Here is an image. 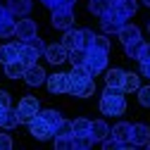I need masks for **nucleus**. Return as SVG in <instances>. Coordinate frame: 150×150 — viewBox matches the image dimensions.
<instances>
[{
  "instance_id": "4468645a",
  "label": "nucleus",
  "mask_w": 150,
  "mask_h": 150,
  "mask_svg": "<svg viewBox=\"0 0 150 150\" xmlns=\"http://www.w3.org/2000/svg\"><path fill=\"white\" fill-rule=\"evenodd\" d=\"M19 48H22V41L19 43H5L0 45V64H7L12 60L19 57Z\"/></svg>"
},
{
  "instance_id": "412c9836",
  "label": "nucleus",
  "mask_w": 150,
  "mask_h": 150,
  "mask_svg": "<svg viewBox=\"0 0 150 150\" xmlns=\"http://www.w3.org/2000/svg\"><path fill=\"white\" fill-rule=\"evenodd\" d=\"M124 69H119V67H112V69H107V74H105V83L107 86H115V88H122V83H124Z\"/></svg>"
},
{
  "instance_id": "09e8293b",
  "label": "nucleus",
  "mask_w": 150,
  "mask_h": 150,
  "mask_svg": "<svg viewBox=\"0 0 150 150\" xmlns=\"http://www.w3.org/2000/svg\"><path fill=\"white\" fill-rule=\"evenodd\" d=\"M148 31H150V24H148Z\"/></svg>"
},
{
  "instance_id": "de8ad7c7",
  "label": "nucleus",
  "mask_w": 150,
  "mask_h": 150,
  "mask_svg": "<svg viewBox=\"0 0 150 150\" xmlns=\"http://www.w3.org/2000/svg\"><path fill=\"white\" fill-rule=\"evenodd\" d=\"M145 145H148V148H150V141H148V143H145Z\"/></svg>"
},
{
  "instance_id": "f03ea898",
  "label": "nucleus",
  "mask_w": 150,
  "mask_h": 150,
  "mask_svg": "<svg viewBox=\"0 0 150 150\" xmlns=\"http://www.w3.org/2000/svg\"><path fill=\"white\" fill-rule=\"evenodd\" d=\"M52 26L62 29V31L71 29L74 26V5H64V3L55 5L52 7Z\"/></svg>"
},
{
  "instance_id": "72a5a7b5",
  "label": "nucleus",
  "mask_w": 150,
  "mask_h": 150,
  "mask_svg": "<svg viewBox=\"0 0 150 150\" xmlns=\"http://www.w3.org/2000/svg\"><path fill=\"white\" fill-rule=\"evenodd\" d=\"M55 136H74V131H71V122L62 119L57 126H55Z\"/></svg>"
},
{
  "instance_id": "ea45409f",
  "label": "nucleus",
  "mask_w": 150,
  "mask_h": 150,
  "mask_svg": "<svg viewBox=\"0 0 150 150\" xmlns=\"http://www.w3.org/2000/svg\"><path fill=\"white\" fill-rule=\"evenodd\" d=\"M10 148H12L10 134H0V150H10Z\"/></svg>"
},
{
  "instance_id": "dca6fc26",
  "label": "nucleus",
  "mask_w": 150,
  "mask_h": 150,
  "mask_svg": "<svg viewBox=\"0 0 150 150\" xmlns=\"http://www.w3.org/2000/svg\"><path fill=\"white\" fill-rule=\"evenodd\" d=\"M110 134H112V131H110V126H107L103 119H96V122H91V136H93V141H96V143H98V141L103 143V141H105Z\"/></svg>"
},
{
  "instance_id": "7ed1b4c3",
  "label": "nucleus",
  "mask_w": 150,
  "mask_h": 150,
  "mask_svg": "<svg viewBox=\"0 0 150 150\" xmlns=\"http://www.w3.org/2000/svg\"><path fill=\"white\" fill-rule=\"evenodd\" d=\"M83 67L88 69L91 76H96V74L105 71V67H107V52H105V50H98V48H91L88 55H86Z\"/></svg>"
},
{
  "instance_id": "393cba45",
  "label": "nucleus",
  "mask_w": 150,
  "mask_h": 150,
  "mask_svg": "<svg viewBox=\"0 0 150 150\" xmlns=\"http://www.w3.org/2000/svg\"><path fill=\"white\" fill-rule=\"evenodd\" d=\"M19 126V110H12V107H7L5 110V119H3V129H17Z\"/></svg>"
},
{
  "instance_id": "20e7f679",
  "label": "nucleus",
  "mask_w": 150,
  "mask_h": 150,
  "mask_svg": "<svg viewBox=\"0 0 150 150\" xmlns=\"http://www.w3.org/2000/svg\"><path fill=\"white\" fill-rule=\"evenodd\" d=\"M126 24V19L115 10V7H110L103 17H100V29L103 33H119V29Z\"/></svg>"
},
{
  "instance_id": "e433bc0d",
  "label": "nucleus",
  "mask_w": 150,
  "mask_h": 150,
  "mask_svg": "<svg viewBox=\"0 0 150 150\" xmlns=\"http://www.w3.org/2000/svg\"><path fill=\"white\" fill-rule=\"evenodd\" d=\"M26 43H29V45H31V48H33L36 52H38V55H45V48H48V45H45V43H43V41L38 38V36H33V38H29Z\"/></svg>"
},
{
  "instance_id": "4be33fe9",
  "label": "nucleus",
  "mask_w": 150,
  "mask_h": 150,
  "mask_svg": "<svg viewBox=\"0 0 150 150\" xmlns=\"http://www.w3.org/2000/svg\"><path fill=\"white\" fill-rule=\"evenodd\" d=\"M41 57V55L38 52H36L29 43H22V48H19V60L26 64V67H31V64H36V60H38Z\"/></svg>"
},
{
  "instance_id": "5701e85b",
  "label": "nucleus",
  "mask_w": 150,
  "mask_h": 150,
  "mask_svg": "<svg viewBox=\"0 0 150 150\" xmlns=\"http://www.w3.org/2000/svg\"><path fill=\"white\" fill-rule=\"evenodd\" d=\"M112 136H115L119 143H129L131 141V124L129 122H119L115 129H112Z\"/></svg>"
},
{
  "instance_id": "37998d69",
  "label": "nucleus",
  "mask_w": 150,
  "mask_h": 150,
  "mask_svg": "<svg viewBox=\"0 0 150 150\" xmlns=\"http://www.w3.org/2000/svg\"><path fill=\"white\" fill-rule=\"evenodd\" d=\"M41 3H43L45 7H50V10H52L55 5H60V3H62V0H41Z\"/></svg>"
},
{
  "instance_id": "9b49d317",
  "label": "nucleus",
  "mask_w": 150,
  "mask_h": 150,
  "mask_svg": "<svg viewBox=\"0 0 150 150\" xmlns=\"http://www.w3.org/2000/svg\"><path fill=\"white\" fill-rule=\"evenodd\" d=\"M119 41H122V45H131V43H136V41H141V29L136 26V24H124L122 29H119Z\"/></svg>"
},
{
  "instance_id": "6ab92c4d",
  "label": "nucleus",
  "mask_w": 150,
  "mask_h": 150,
  "mask_svg": "<svg viewBox=\"0 0 150 150\" xmlns=\"http://www.w3.org/2000/svg\"><path fill=\"white\" fill-rule=\"evenodd\" d=\"M7 10L14 17H26L31 12V0H7Z\"/></svg>"
},
{
  "instance_id": "f3484780",
  "label": "nucleus",
  "mask_w": 150,
  "mask_h": 150,
  "mask_svg": "<svg viewBox=\"0 0 150 150\" xmlns=\"http://www.w3.org/2000/svg\"><path fill=\"white\" fill-rule=\"evenodd\" d=\"M17 110L24 112V115H38L41 112V103H38V98H33V96H24L19 100V107Z\"/></svg>"
},
{
  "instance_id": "4c0bfd02",
  "label": "nucleus",
  "mask_w": 150,
  "mask_h": 150,
  "mask_svg": "<svg viewBox=\"0 0 150 150\" xmlns=\"http://www.w3.org/2000/svg\"><path fill=\"white\" fill-rule=\"evenodd\" d=\"M138 103H141L143 107H150V86L138 88Z\"/></svg>"
},
{
  "instance_id": "c9c22d12",
  "label": "nucleus",
  "mask_w": 150,
  "mask_h": 150,
  "mask_svg": "<svg viewBox=\"0 0 150 150\" xmlns=\"http://www.w3.org/2000/svg\"><path fill=\"white\" fill-rule=\"evenodd\" d=\"M136 60L143 64V62H150V43H141V50H138V55H136Z\"/></svg>"
},
{
  "instance_id": "a19ab883",
  "label": "nucleus",
  "mask_w": 150,
  "mask_h": 150,
  "mask_svg": "<svg viewBox=\"0 0 150 150\" xmlns=\"http://www.w3.org/2000/svg\"><path fill=\"white\" fill-rule=\"evenodd\" d=\"M0 107H10V93L0 91Z\"/></svg>"
},
{
  "instance_id": "aec40b11",
  "label": "nucleus",
  "mask_w": 150,
  "mask_h": 150,
  "mask_svg": "<svg viewBox=\"0 0 150 150\" xmlns=\"http://www.w3.org/2000/svg\"><path fill=\"white\" fill-rule=\"evenodd\" d=\"M112 7H115L124 19H131V17L136 14V10H138V3H136V0H119V3L112 5Z\"/></svg>"
},
{
  "instance_id": "c756f323",
  "label": "nucleus",
  "mask_w": 150,
  "mask_h": 150,
  "mask_svg": "<svg viewBox=\"0 0 150 150\" xmlns=\"http://www.w3.org/2000/svg\"><path fill=\"white\" fill-rule=\"evenodd\" d=\"M38 117H41L43 122H48L52 129H55V126H57V124L62 122V115H60L57 110H41V112H38Z\"/></svg>"
},
{
  "instance_id": "f8f14e48",
  "label": "nucleus",
  "mask_w": 150,
  "mask_h": 150,
  "mask_svg": "<svg viewBox=\"0 0 150 150\" xmlns=\"http://www.w3.org/2000/svg\"><path fill=\"white\" fill-rule=\"evenodd\" d=\"M29 86H41L45 79H48V74L38 67V64H31V67H26V71H24V76H22Z\"/></svg>"
},
{
  "instance_id": "a878e982",
  "label": "nucleus",
  "mask_w": 150,
  "mask_h": 150,
  "mask_svg": "<svg viewBox=\"0 0 150 150\" xmlns=\"http://www.w3.org/2000/svg\"><path fill=\"white\" fill-rule=\"evenodd\" d=\"M86 79H91V74H88V69L81 64V67H71V71H69V86L71 83H81V81H86Z\"/></svg>"
},
{
  "instance_id": "b1692460",
  "label": "nucleus",
  "mask_w": 150,
  "mask_h": 150,
  "mask_svg": "<svg viewBox=\"0 0 150 150\" xmlns=\"http://www.w3.org/2000/svg\"><path fill=\"white\" fill-rule=\"evenodd\" d=\"M141 88V76L134 71H126L124 74V83H122V91L124 93H131V91H138Z\"/></svg>"
},
{
  "instance_id": "ddd939ff",
  "label": "nucleus",
  "mask_w": 150,
  "mask_h": 150,
  "mask_svg": "<svg viewBox=\"0 0 150 150\" xmlns=\"http://www.w3.org/2000/svg\"><path fill=\"white\" fill-rule=\"evenodd\" d=\"M148 141H150V129L145 124H131V143L138 148V145H145Z\"/></svg>"
},
{
  "instance_id": "7c9ffc66",
  "label": "nucleus",
  "mask_w": 150,
  "mask_h": 150,
  "mask_svg": "<svg viewBox=\"0 0 150 150\" xmlns=\"http://www.w3.org/2000/svg\"><path fill=\"white\" fill-rule=\"evenodd\" d=\"M71 131H74V134H91V122H88L86 117L74 119V122H71Z\"/></svg>"
},
{
  "instance_id": "9d476101",
  "label": "nucleus",
  "mask_w": 150,
  "mask_h": 150,
  "mask_svg": "<svg viewBox=\"0 0 150 150\" xmlns=\"http://www.w3.org/2000/svg\"><path fill=\"white\" fill-rule=\"evenodd\" d=\"M69 93L71 96H76V98H91L93 93H96V79H86V81H81V83H71L69 86Z\"/></svg>"
},
{
  "instance_id": "423d86ee",
  "label": "nucleus",
  "mask_w": 150,
  "mask_h": 150,
  "mask_svg": "<svg viewBox=\"0 0 150 150\" xmlns=\"http://www.w3.org/2000/svg\"><path fill=\"white\" fill-rule=\"evenodd\" d=\"M29 131H31V136H33V138H38V141H48V138L55 136V129H52L48 122H43L38 115H36V119L29 124Z\"/></svg>"
},
{
  "instance_id": "f704fd0d",
  "label": "nucleus",
  "mask_w": 150,
  "mask_h": 150,
  "mask_svg": "<svg viewBox=\"0 0 150 150\" xmlns=\"http://www.w3.org/2000/svg\"><path fill=\"white\" fill-rule=\"evenodd\" d=\"M93 48L110 52V38H107V33H103V36H96V38H93Z\"/></svg>"
},
{
  "instance_id": "473e14b6",
  "label": "nucleus",
  "mask_w": 150,
  "mask_h": 150,
  "mask_svg": "<svg viewBox=\"0 0 150 150\" xmlns=\"http://www.w3.org/2000/svg\"><path fill=\"white\" fill-rule=\"evenodd\" d=\"M55 148L57 150H69V148H74V138L71 136H55Z\"/></svg>"
},
{
  "instance_id": "a18cd8bd",
  "label": "nucleus",
  "mask_w": 150,
  "mask_h": 150,
  "mask_svg": "<svg viewBox=\"0 0 150 150\" xmlns=\"http://www.w3.org/2000/svg\"><path fill=\"white\" fill-rule=\"evenodd\" d=\"M110 3H112V5H117V3H119V0H110Z\"/></svg>"
},
{
  "instance_id": "0eeeda50",
  "label": "nucleus",
  "mask_w": 150,
  "mask_h": 150,
  "mask_svg": "<svg viewBox=\"0 0 150 150\" xmlns=\"http://www.w3.org/2000/svg\"><path fill=\"white\" fill-rule=\"evenodd\" d=\"M45 81H48V91L52 96L55 93H69V74L57 71V74H52V76H48Z\"/></svg>"
},
{
  "instance_id": "79ce46f5",
  "label": "nucleus",
  "mask_w": 150,
  "mask_h": 150,
  "mask_svg": "<svg viewBox=\"0 0 150 150\" xmlns=\"http://www.w3.org/2000/svg\"><path fill=\"white\" fill-rule=\"evenodd\" d=\"M141 74L150 79V62H143V64H141Z\"/></svg>"
},
{
  "instance_id": "1a4fd4ad",
  "label": "nucleus",
  "mask_w": 150,
  "mask_h": 150,
  "mask_svg": "<svg viewBox=\"0 0 150 150\" xmlns=\"http://www.w3.org/2000/svg\"><path fill=\"white\" fill-rule=\"evenodd\" d=\"M67 55H69V50H67L62 43H52V45L45 48V55H43V57H45L50 64H60V62L67 60Z\"/></svg>"
},
{
  "instance_id": "bb28decb",
  "label": "nucleus",
  "mask_w": 150,
  "mask_h": 150,
  "mask_svg": "<svg viewBox=\"0 0 150 150\" xmlns=\"http://www.w3.org/2000/svg\"><path fill=\"white\" fill-rule=\"evenodd\" d=\"M110 7H112V3H110V0H88V10L96 14V17H103Z\"/></svg>"
},
{
  "instance_id": "2eb2a0df",
  "label": "nucleus",
  "mask_w": 150,
  "mask_h": 150,
  "mask_svg": "<svg viewBox=\"0 0 150 150\" xmlns=\"http://www.w3.org/2000/svg\"><path fill=\"white\" fill-rule=\"evenodd\" d=\"M62 45L67 50H74V48H81V29H67L64 36H62Z\"/></svg>"
},
{
  "instance_id": "a211bd4d",
  "label": "nucleus",
  "mask_w": 150,
  "mask_h": 150,
  "mask_svg": "<svg viewBox=\"0 0 150 150\" xmlns=\"http://www.w3.org/2000/svg\"><path fill=\"white\" fill-rule=\"evenodd\" d=\"M24 71H26V64H24L19 57L5 64V76H7V79H22Z\"/></svg>"
},
{
  "instance_id": "58836bf2",
  "label": "nucleus",
  "mask_w": 150,
  "mask_h": 150,
  "mask_svg": "<svg viewBox=\"0 0 150 150\" xmlns=\"http://www.w3.org/2000/svg\"><path fill=\"white\" fill-rule=\"evenodd\" d=\"M103 148H105V150H119V148H124V143H119L115 136H112V138L107 136V138L103 141Z\"/></svg>"
},
{
  "instance_id": "39448f33",
  "label": "nucleus",
  "mask_w": 150,
  "mask_h": 150,
  "mask_svg": "<svg viewBox=\"0 0 150 150\" xmlns=\"http://www.w3.org/2000/svg\"><path fill=\"white\" fill-rule=\"evenodd\" d=\"M17 31V19L14 14L7 10V5H0V38H12Z\"/></svg>"
},
{
  "instance_id": "c85d7f7f",
  "label": "nucleus",
  "mask_w": 150,
  "mask_h": 150,
  "mask_svg": "<svg viewBox=\"0 0 150 150\" xmlns=\"http://www.w3.org/2000/svg\"><path fill=\"white\" fill-rule=\"evenodd\" d=\"M86 55H88V50H83V48H74V50H69L67 60L71 62V67H81V64L86 62Z\"/></svg>"
},
{
  "instance_id": "f257e3e1",
  "label": "nucleus",
  "mask_w": 150,
  "mask_h": 150,
  "mask_svg": "<svg viewBox=\"0 0 150 150\" xmlns=\"http://www.w3.org/2000/svg\"><path fill=\"white\" fill-rule=\"evenodd\" d=\"M124 110H126L124 91L115 88V86H107L100 96V112L107 117H119V115H124Z\"/></svg>"
},
{
  "instance_id": "49530a36",
  "label": "nucleus",
  "mask_w": 150,
  "mask_h": 150,
  "mask_svg": "<svg viewBox=\"0 0 150 150\" xmlns=\"http://www.w3.org/2000/svg\"><path fill=\"white\" fill-rule=\"evenodd\" d=\"M143 3H145V5H148V7H150V0H143Z\"/></svg>"
},
{
  "instance_id": "6e6552de",
  "label": "nucleus",
  "mask_w": 150,
  "mask_h": 150,
  "mask_svg": "<svg viewBox=\"0 0 150 150\" xmlns=\"http://www.w3.org/2000/svg\"><path fill=\"white\" fill-rule=\"evenodd\" d=\"M36 31H38V26H36L33 19H19V22H17V31H14V36H17L22 43H26L29 38H33V36H36Z\"/></svg>"
},
{
  "instance_id": "cd10ccee",
  "label": "nucleus",
  "mask_w": 150,
  "mask_h": 150,
  "mask_svg": "<svg viewBox=\"0 0 150 150\" xmlns=\"http://www.w3.org/2000/svg\"><path fill=\"white\" fill-rule=\"evenodd\" d=\"M71 138H74V148L76 150H88V148H93V143H96L91 134H74Z\"/></svg>"
},
{
  "instance_id": "c03bdc74",
  "label": "nucleus",
  "mask_w": 150,
  "mask_h": 150,
  "mask_svg": "<svg viewBox=\"0 0 150 150\" xmlns=\"http://www.w3.org/2000/svg\"><path fill=\"white\" fill-rule=\"evenodd\" d=\"M5 110L7 107H0V126H3V119H5Z\"/></svg>"
},
{
  "instance_id": "2f4dec72",
  "label": "nucleus",
  "mask_w": 150,
  "mask_h": 150,
  "mask_svg": "<svg viewBox=\"0 0 150 150\" xmlns=\"http://www.w3.org/2000/svg\"><path fill=\"white\" fill-rule=\"evenodd\" d=\"M93 38H96V33L91 29H81V48L83 50H91L93 48Z\"/></svg>"
}]
</instances>
